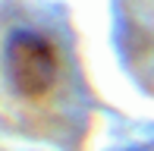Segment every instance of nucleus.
<instances>
[{"label":"nucleus","mask_w":154,"mask_h":151,"mask_svg":"<svg viewBox=\"0 0 154 151\" xmlns=\"http://www.w3.org/2000/svg\"><path fill=\"white\" fill-rule=\"evenodd\" d=\"M60 60L54 44L38 32H13L6 41V76L22 98H41L54 88Z\"/></svg>","instance_id":"obj_1"}]
</instances>
